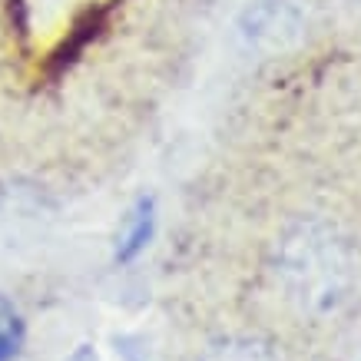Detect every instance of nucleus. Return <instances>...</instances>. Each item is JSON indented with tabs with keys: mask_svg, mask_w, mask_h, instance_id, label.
<instances>
[{
	"mask_svg": "<svg viewBox=\"0 0 361 361\" xmlns=\"http://www.w3.org/2000/svg\"><path fill=\"white\" fill-rule=\"evenodd\" d=\"M285 298L312 318L338 315L355 295V255L338 232L318 219L292 226L275 252Z\"/></svg>",
	"mask_w": 361,
	"mask_h": 361,
	"instance_id": "obj_1",
	"label": "nucleus"
},
{
	"mask_svg": "<svg viewBox=\"0 0 361 361\" xmlns=\"http://www.w3.org/2000/svg\"><path fill=\"white\" fill-rule=\"evenodd\" d=\"M156 199L153 196H140L126 209L120 229H116V239H113V259L120 265H133L142 252L153 245L156 239Z\"/></svg>",
	"mask_w": 361,
	"mask_h": 361,
	"instance_id": "obj_2",
	"label": "nucleus"
},
{
	"mask_svg": "<svg viewBox=\"0 0 361 361\" xmlns=\"http://www.w3.org/2000/svg\"><path fill=\"white\" fill-rule=\"evenodd\" d=\"M202 361H282V355L265 338H255V335H229V338L212 341L206 348V355H202Z\"/></svg>",
	"mask_w": 361,
	"mask_h": 361,
	"instance_id": "obj_3",
	"label": "nucleus"
},
{
	"mask_svg": "<svg viewBox=\"0 0 361 361\" xmlns=\"http://www.w3.org/2000/svg\"><path fill=\"white\" fill-rule=\"evenodd\" d=\"M27 345V322L20 308L0 292V361H17Z\"/></svg>",
	"mask_w": 361,
	"mask_h": 361,
	"instance_id": "obj_4",
	"label": "nucleus"
}]
</instances>
